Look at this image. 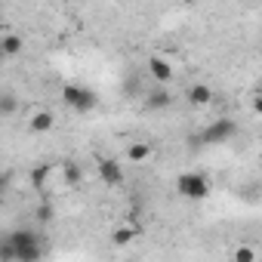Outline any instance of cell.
Returning a JSON list of instances; mask_svg holds the SVG:
<instances>
[{
	"mask_svg": "<svg viewBox=\"0 0 262 262\" xmlns=\"http://www.w3.org/2000/svg\"><path fill=\"white\" fill-rule=\"evenodd\" d=\"M176 194L185 201H204V198H210V179L204 173H179L176 176Z\"/></svg>",
	"mask_w": 262,
	"mask_h": 262,
	"instance_id": "cell-2",
	"label": "cell"
},
{
	"mask_svg": "<svg viewBox=\"0 0 262 262\" xmlns=\"http://www.w3.org/2000/svg\"><path fill=\"white\" fill-rule=\"evenodd\" d=\"M47 179H50V167H47V164H40V167H34V170H31V185H34L37 191H43Z\"/></svg>",
	"mask_w": 262,
	"mask_h": 262,
	"instance_id": "cell-14",
	"label": "cell"
},
{
	"mask_svg": "<svg viewBox=\"0 0 262 262\" xmlns=\"http://www.w3.org/2000/svg\"><path fill=\"white\" fill-rule=\"evenodd\" d=\"M7 237L16 250V262H40L43 259V241L34 228H16Z\"/></svg>",
	"mask_w": 262,
	"mask_h": 262,
	"instance_id": "cell-1",
	"label": "cell"
},
{
	"mask_svg": "<svg viewBox=\"0 0 262 262\" xmlns=\"http://www.w3.org/2000/svg\"><path fill=\"white\" fill-rule=\"evenodd\" d=\"M148 74L164 86L173 80V62H167L164 56H148Z\"/></svg>",
	"mask_w": 262,
	"mask_h": 262,
	"instance_id": "cell-6",
	"label": "cell"
},
{
	"mask_svg": "<svg viewBox=\"0 0 262 262\" xmlns=\"http://www.w3.org/2000/svg\"><path fill=\"white\" fill-rule=\"evenodd\" d=\"M151 155H155V148H151L148 142H129V145H126V158L133 161V164H145Z\"/></svg>",
	"mask_w": 262,
	"mask_h": 262,
	"instance_id": "cell-10",
	"label": "cell"
},
{
	"mask_svg": "<svg viewBox=\"0 0 262 262\" xmlns=\"http://www.w3.org/2000/svg\"><path fill=\"white\" fill-rule=\"evenodd\" d=\"M80 176H83V173H80V167H74V164H68V167H65V182H68V185H77V182H80Z\"/></svg>",
	"mask_w": 262,
	"mask_h": 262,
	"instance_id": "cell-17",
	"label": "cell"
},
{
	"mask_svg": "<svg viewBox=\"0 0 262 262\" xmlns=\"http://www.w3.org/2000/svg\"><path fill=\"white\" fill-rule=\"evenodd\" d=\"M96 170H99V179L105 185H120L123 182V167L114 158H99L96 161Z\"/></svg>",
	"mask_w": 262,
	"mask_h": 262,
	"instance_id": "cell-5",
	"label": "cell"
},
{
	"mask_svg": "<svg viewBox=\"0 0 262 262\" xmlns=\"http://www.w3.org/2000/svg\"><path fill=\"white\" fill-rule=\"evenodd\" d=\"M133 237H136V228L133 225H117L111 231V244L114 247H129V244H133Z\"/></svg>",
	"mask_w": 262,
	"mask_h": 262,
	"instance_id": "cell-11",
	"label": "cell"
},
{
	"mask_svg": "<svg viewBox=\"0 0 262 262\" xmlns=\"http://www.w3.org/2000/svg\"><path fill=\"white\" fill-rule=\"evenodd\" d=\"M53 123H56L53 111H34V114L28 117V129H31V133H50Z\"/></svg>",
	"mask_w": 262,
	"mask_h": 262,
	"instance_id": "cell-7",
	"label": "cell"
},
{
	"mask_svg": "<svg viewBox=\"0 0 262 262\" xmlns=\"http://www.w3.org/2000/svg\"><path fill=\"white\" fill-rule=\"evenodd\" d=\"M250 105H253V111H256V114L262 117V93H256V96L250 99Z\"/></svg>",
	"mask_w": 262,
	"mask_h": 262,
	"instance_id": "cell-19",
	"label": "cell"
},
{
	"mask_svg": "<svg viewBox=\"0 0 262 262\" xmlns=\"http://www.w3.org/2000/svg\"><path fill=\"white\" fill-rule=\"evenodd\" d=\"M13 111H16V99L7 93V96H4V114H13Z\"/></svg>",
	"mask_w": 262,
	"mask_h": 262,
	"instance_id": "cell-18",
	"label": "cell"
},
{
	"mask_svg": "<svg viewBox=\"0 0 262 262\" xmlns=\"http://www.w3.org/2000/svg\"><path fill=\"white\" fill-rule=\"evenodd\" d=\"M188 102H191L194 108H204V105L213 102V90H210L207 83H191V86H188Z\"/></svg>",
	"mask_w": 262,
	"mask_h": 262,
	"instance_id": "cell-8",
	"label": "cell"
},
{
	"mask_svg": "<svg viewBox=\"0 0 262 262\" xmlns=\"http://www.w3.org/2000/svg\"><path fill=\"white\" fill-rule=\"evenodd\" d=\"M145 102H148L151 111H161V108H167V105L173 102V93H170V90H155V93H148Z\"/></svg>",
	"mask_w": 262,
	"mask_h": 262,
	"instance_id": "cell-12",
	"label": "cell"
},
{
	"mask_svg": "<svg viewBox=\"0 0 262 262\" xmlns=\"http://www.w3.org/2000/svg\"><path fill=\"white\" fill-rule=\"evenodd\" d=\"M0 259H4V262H16V250H13L10 237H4V241H0Z\"/></svg>",
	"mask_w": 262,
	"mask_h": 262,
	"instance_id": "cell-16",
	"label": "cell"
},
{
	"mask_svg": "<svg viewBox=\"0 0 262 262\" xmlns=\"http://www.w3.org/2000/svg\"><path fill=\"white\" fill-rule=\"evenodd\" d=\"M231 262H256V250L250 244H237L231 253Z\"/></svg>",
	"mask_w": 262,
	"mask_h": 262,
	"instance_id": "cell-13",
	"label": "cell"
},
{
	"mask_svg": "<svg viewBox=\"0 0 262 262\" xmlns=\"http://www.w3.org/2000/svg\"><path fill=\"white\" fill-rule=\"evenodd\" d=\"M234 136H237V123H234L231 117H219V120H213V123L204 126L201 142H204V145H225V142H231Z\"/></svg>",
	"mask_w": 262,
	"mask_h": 262,
	"instance_id": "cell-4",
	"label": "cell"
},
{
	"mask_svg": "<svg viewBox=\"0 0 262 262\" xmlns=\"http://www.w3.org/2000/svg\"><path fill=\"white\" fill-rule=\"evenodd\" d=\"M34 219H37L40 225H47V222L53 219V204H50V201H43V204H40V207L34 210Z\"/></svg>",
	"mask_w": 262,
	"mask_h": 262,
	"instance_id": "cell-15",
	"label": "cell"
},
{
	"mask_svg": "<svg viewBox=\"0 0 262 262\" xmlns=\"http://www.w3.org/2000/svg\"><path fill=\"white\" fill-rule=\"evenodd\" d=\"M62 102H65L68 108L86 114V111H93V108L99 105V96H96L90 86H83V83H65V86H62Z\"/></svg>",
	"mask_w": 262,
	"mask_h": 262,
	"instance_id": "cell-3",
	"label": "cell"
},
{
	"mask_svg": "<svg viewBox=\"0 0 262 262\" xmlns=\"http://www.w3.org/2000/svg\"><path fill=\"white\" fill-rule=\"evenodd\" d=\"M25 50V40L19 37V34H13V31H7L4 37H0V53H4L7 59H13V56H19Z\"/></svg>",
	"mask_w": 262,
	"mask_h": 262,
	"instance_id": "cell-9",
	"label": "cell"
}]
</instances>
